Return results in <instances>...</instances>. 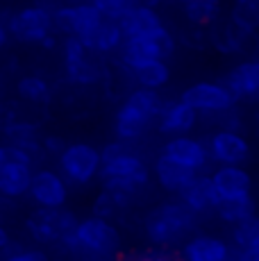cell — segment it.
<instances>
[{
  "instance_id": "obj_41",
  "label": "cell",
  "mask_w": 259,
  "mask_h": 261,
  "mask_svg": "<svg viewBox=\"0 0 259 261\" xmlns=\"http://www.w3.org/2000/svg\"><path fill=\"white\" fill-rule=\"evenodd\" d=\"M7 37H9V30L5 28L3 23H0V48H3L5 43H7Z\"/></svg>"
},
{
  "instance_id": "obj_2",
  "label": "cell",
  "mask_w": 259,
  "mask_h": 261,
  "mask_svg": "<svg viewBox=\"0 0 259 261\" xmlns=\"http://www.w3.org/2000/svg\"><path fill=\"white\" fill-rule=\"evenodd\" d=\"M80 220L66 209L57 207V209H48V207H39L34 214H30L25 218V229L37 243L43 245H53L59 243L64 237L75 232Z\"/></svg>"
},
{
  "instance_id": "obj_40",
  "label": "cell",
  "mask_w": 259,
  "mask_h": 261,
  "mask_svg": "<svg viewBox=\"0 0 259 261\" xmlns=\"http://www.w3.org/2000/svg\"><path fill=\"white\" fill-rule=\"evenodd\" d=\"M5 248H9V234L5 232V227L0 225V250H5Z\"/></svg>"
},
{
  "instance_id": "obj_33",
  "label": "cell",
  "mask_w": 259,
  "mask_h": 261,
  "mask_svg": "<svg viewBox=\"0 0 259 261\" xmlns=\"http://www.w3.org/2000/svg\"><path fill=\"white\" fill-rule=\"evenodd\" d=\"M12 162L32 164V154H30L25 148H21V145H16V143L0 145V166H5V164H12Z\"/></svg>"
},
{
  "instance_id": "obj_1",
  "label": "cell",
  "mask_w": 259,
  "mask_h": 261,
  "mask_svg": "<svg viewBox=\"0 0 259 261\" xmlns=\"http://www.w3.org/2000/svg\"><path fill=\"white\" fill-rule=\"evenodd\" d=\"M59 243L73 254H84L89 259H107L121 250V234L107 218L91 216L80 220L75 232L64 237Z\"/></svg>"
},
{
  "instance_id": "obj_35",
  "label": "cell",
  "mask_w": 259,
  "mask_h": 261,
  "mask_svg": "<svg viewBox=\"0 0 259 261\" xmlns=\"http://www.w3.org/2000/svg\"><path fill=\"white\" fill-rule=\"evenodd\" d=\"M127 141H123V139H118V141H112V143H107L105 148L100 150V157H102V164L105 162H109V159H116L118 154H123V152H127Z\"/></svg>"
},
{
  "instance_id": "obj_22",
  "label": "cell",
  "mask_w": 259,
  "mask_h": 261,
  "mask_svg": "<svg viewBox=\"0 0 259 261\" xmlns=\"http://www.w3.org/2000/svg\"><path fill=\"white\" fill-rule=\"evenodd\" d=\"M82 43L91 50V53H112V50L121 48L123 43H125V34H123L118 21L105 18L91 34L82 37Z\"/></svg>"
},
{
  "instance_id": "obj_3",
  "label": "cell",
  "mask_w": 259,
  "mask_h": 261,
  "mask_svg": "<svg viewBox=\"0 0 259 261\" xmlns=\"http://www.w3.org/2000/svg\"><path fill=\"white\" fill-rule=\"evenodd\" d=\"M175 50V39L171 37L166 28H159L150 34H141V37H130L123 43L121 50V62L132 71V68L141 66V64L150 62V59H166Z\"/></svg>"
},
{
  "instance_id": "obj_16",
  "label": "cell",
  "mask_w": 259,
  "mask_h": 261,
  "mask_svg": "<svg viewBox=\"0 0 259 261\" xmlns=\"http://www.w3.org/2000/svg\"><path fill=\"white\" fill-rule=\"evenodd\" d=\"M150 114H146L141 107L132 105L130 100L121 105V109L116 112V120H114V129H116V137L123 141H134L139 139L143 132L148 129V125L152 123Z\"/></svg>"
},
{
  "instance_id": "obj_29",
  "label": "cell",
  "mask_w": 259,
  "mask_h": 261,
  "mask_svg": "<svg viewBox=\"0 0 259 261\" xmlns=\"http://www.w3.org/2000/svg\"><path fill=\"white\" fill-rule=\"evenodd\" d=\"M230 18L241 28L255 32L259 28V0H234Z\"/></svg>"
},
{
  "instance_id": "obj_20",
  "label": "cell",
  "mask_w": 259,
  "mask_h": 261,
  "mask_svg": "<svg viewBox=\"0 0 259 261\" xmlns=\"http://www.w3.org/2000/svg\"><path fill=\"white\" fill-rule=\"evenodd\" d=\"M214 184H216L221 198H239V195H248L252 189V179L248 170L241 166H218L212 175Z\"/></svg>"
},
{
  "instance_id": "obj_17",
  "label": "cell",
  "mask_w": 259,
  "mask_h": 261,
  "mask_svg": "<svg viewBox=\"0 0 259 261\" xmlns=\"http://www.w3.org/2000/svg\"><path fill=\"white\" fill-rule=\"evenodd\" d=\"M155 175H157L159 184H162L166 191L182 193V191L198 177V170H193L180 162H175V159L162 154V157L155 162Z\"/></svg>"
},
{
  "instance_id": "obj_42",
  "label": "cell",
  "mask_w": 259,
  "mask_h": 261,
  "mask_svg": "<svg viewBox=\"0 0 259 261\" xmlns=\"http://www.w3.org/2000/svg\"><path fill=\"white\" fill-rule=\"evenodd\" d=\"M252 250H257V252H259V243H257V245H255V248H252Z\"/></svg>"
},
{
  "instance_id": "obj_6",
  "label": "cell",
  "mask_w": 259,
  "mask_h": 261,
  "mask_svg": "<svg viewBox=\"0 0 259 261\" xmlns=\"http://www.w3.org/2000/svg\"><path fill=\"white\" fill-rule=\"evenodd\" d=\"M64 66L71 82L75 84H96L100 80V66L89 57V48L75 34H68L64 41Z\"/></svg>"
},
{
  "instance_id": "obj_43",
  "label": "cell",
  "mask_w": 259,
  "mask_h": 261,
  "mask_svg": "<svg viewBox=\"0 0 259 261\" xmlns=\"http://www.w3.org/2000/svg\"><path fill=\"white\" fill-rule=\"evenodd\" d=\"M257 120H259V112H257Z\"/></svg>"
},
{
  "instance_id": "obj_34",
  "label": "cell",
  "mask_w": 259,
  "mask_h": 261,
  "mask_svg": "<svg viewBox=\"0 0 259 261\" xmlns=\"http://www.w3.org/2000/svg\"><path fill=\"white\" fill-rule=\"evenodd\" d=\"M212 116L218 118L221 129H234V132H239V129H241V116H239V112L234 107L225 109V112H216V114H212Z\"/></svg>"
},
{
  "instance_id": "obj_30",
  "label": "cell",
  "mask_w": 259,
  "mask_h": 261,
  "mask_svg": "<svg viewBox=\"0 0 259 261\" xmlns=\"http://www.w3.org/2000/svg\"><path fill=\"white\" fill-rule=\"evenodd\" d=\"M91 3L100 9L105 18H112V21H118L123 14L137 5L134 0H91Z\"/></svg>"
},
{
  "instance_id": "obj_4",
  "label": "cell",
  "mask_w": 259,
  "mask_h": 261,
  "mask_svg": "<svg viewBox=\"0 0 259 261\" xmlns=\"http://www.w3.org/2000/svg\"><path fill=\"white\" fill-rule=\"evenodd\" d=\"M59 168L73 184H89L102 168L100 150L89 143H71L59 154Z\"/></svg>"
},
{
  "instance_id": "obj_24",
  "label": "cell",
  "mask_w": 259,
  "mask_h": 261,
  "mask_svg": "<svg viewBox=\"0 0 259 261\" xmlns=\"http://www.w3.org/2000/svg\"><path fill=\"white\" fill-rule=\"evenodd\" d=\"M130 73L134 75V80H137L141 87H148V89L164 87V84L168 82V77H171V71H168V66H166L164 59H150V62L132 68Z\"/></svg>"
},
{
  "instance_id": "obj_10",
  "label": "cell",
  "mask_w": 259,
  "mask_h": 261,
  "mask_svg": "<svg viewBox=\"0 0 259 261\" xmlns=\"http://www.w3.org/2000/svg\"><path fill=\"white\" fill-rule=\"evenodd\" d=\"M100 177L102 179H123V182H132V184H137L139 189H143L148 184V179H150V173H148L146 164H143L137 154H132L127 150V152L118 154L116 159H109V162L102 164Z\"/></svg>"
},
{
  "instance_id": "obj_23",
  "label": "cell",
  "mask_w": 259,
  "mask_h": 261,
  "mask_svg": "<svg viewBox=\"0 0 259 261\" xmlns=\"http://www.w3.org/2000/svg\"><path fill=\"white\" fill-rule=\"evenodd\" d=\"M216 214L223 223L237 225V223H241V220L255 216V200H252L250 193L239 195V198H223L221 204L216 207Z\"/></svg>"
},
{
  "instance_id": "obj_37",
  "label": "cell",
  "mask_w": 259,
  "mask_h": 261,
  "mask_svg": "<svg viewBox=\"0 0 259 261\" xmlns=\"http://www.w3.org/2000/svg\"><path fill=\"white\" fill-rule=\"evenodd\" d=\"M66 148H68V145H66V141H64L62 137H55V134H50V137L43 139V150H46V152H50V154H55V157H59V154H62Z\"/></svg>"
},
{
  "instance_id": "obj_38",
  "label": "cell",
  "mask_w": 259,
  "mask_h": 261,
  "mask_svg": "<svg viewBox=\"0 0 259 261\" xmlns=\"http://www.w3.org/2000/svg\"><path fill=\"white\" fill-rule=\"evenodd\" d=\"M7 261H48L41 250H23V252H12Z\"/></svg>"
},
{
  "instance_id": "obj_8",
  "label": "cell",
  "mask_w": 259,
  "mask_h": 261,
  "mask_svg": "<svg viewBox=\"0 0 259 261\" xmlns=\"http://www.w3.org/2000/svg\"><path fill=\"white\" fill-rule=\"evenodd\" d=\"M209 154L214 162L221 166H241L250 159V145L248 141L234 129H218L212 139H209Z\"/></svg>"
},
{
  "instance_id": "obj_18",
  "label": "cell",
  "mask_w": 259,
  "mask_h": 261,
  "mask_svg": "<svg viewBox=\"0 0 259 261\" xmlns=\"http://www.w3.org/2000/svg\"><path fill=\"white\" fill-rule=\"evenodd\" d=\"M143 227H146L148 241H150L152 245H157V248H168V245L177 243V241L184 237L182 229L177 227L159 207H155L152 212H148L146 220H143Z\"/></svg>"
},
{
  "instance_id": "obj_27",
  "label": "cell",
  "mask_w": 259,
  "mask_h": 261,
  "mask_svg": "<svg viewBox=\"0 0 259 261\" xmlns=\"http://www.w3.org/2000/svg\"><path fill=\"white\" fill-rule=\"evenodd\" d=\"M16 91L28 102H48L50 100V87L46 84V80L37 77V75L21 77L16 84Z\"/></svg>"
},
{
  "instance_id": "obj_14",
  "label": "cell",
  "mask_w": 259,
  "mask_h": 261,
  "mask_svg": "<svg viewBox=\"0 0 259 261\" xmlns=\"http://www.w3.org/2000/svg\"><path fill=\"white\" fill-rule=\"evenodd\" d=\"M196 120H198V112L180 98L177 102L164 105L162 114H159V132L180 137V134H187L189 129H193Z\"/></svg>"
},
{
  "instance_id": "obj_11",
  "label": "cell",
  "mask_w": 259,
  "mask_h": 261,
  "mask_svg": "<svg viewBox=\"0 0 259 261\" xmlns=\"http://www.w3.org/2000/svg\"><path fill=\"white\" fill-rule=\"evenodd\" d=\"M164 154L193 170H202L209 164V159H212L209 148L205 143L196 141L191 137H182V134L180 137H173L171 141L164 145Z\"/></svg>"
},
{
  "instance_id": "obj_26",
  "label": "cell",
  "mask_w": 259,
  "mask_h": 261,
  "mask_svg": "<svg viewBox=\"0 0 259 261\" xmlns=\"http://www.w3.org/2000/svg\"><path fill=\"white\" fill-rule=\"evenodd\" d=\"M102 21H105L102 12L93 3L91 5H89V3L75 5V30H73V34L80 37V39L87 37V34H91Z\"/></svg>"
},
{
  "instance_id": "obj_39",
  "label": "cell",
  "mask_w": 259,
  "mask_h": 261,
  "mask_svg": "<svg viewBox=\"0 0 259 261\" xmlns=\"http://www.w3.org/2000/svg\"><path fill=\"white\" fill-rule=\"evenodd\" d=\"M237 261H259V252L257 250H239Z\"/></svg>"
},
{
  "instance_id": "obj_19",
  "label": "cell",
  "mask_w": 259,
  "mask_h": 261,
  "mask_svg": "<svg viewBox=\"0 0 259 261\" xmlns=\"http://www.w3.org/2000/svg\"><path fill=\"white\" fill-rule=\"evenodd\" d=\"M125 39L130 37H141V34H150L162 28V18L150 5H134L130 12H125L118 18Z\"/></svg>"
},
{
  "instance_id": "obj_25",
  "label": "cell",
  "mask_w": 259,
  "mask_h": 261,
  "mask_svg": "<svg viewBox=\"0 0 259 261\" xmlns=\"http://www.w3.org/2000/svg\"><path fill=\"white\" fill-rule=\"evenodd\" d=\"M184 7V16L193 25H209L218 18L221 0H180Z\"/></svg>"
},
{
  "instance_id": "obj_32",
  "label": "cell",
  "mask_w": 259,
  "mask_h": 261,
  "mask_svg": "<svg viewBox=\"0 0 259 261\" xmlns=\"http://www.w3.org/2000/svg\"><path fill=\"white\" fill-rule=\"evenodd\" d=\"M53 28L59 30V32H64L68 37V34H73V30H75V5L73 7H57L53 12Z\"/></svg>"
},
{
  "instance_id": "obj_13",
  "label": "cell",
  "mask_w": 259,
  "mask_h": 261,
  "mask_svg": "<svg viewBox=\"0 0 259 261\" xmlns=\"http://www.w3.org/2000/svg\"><path fill=\"white\" fill-rule=\"evenodd\" d=\"M223 84L230 89L237 100L259 98V59H248V62L234 66L223 77Z\"/></svg>"
},
{
  "instance_id": "obj_31",
  "label": "cell",
  "mask_w": 259,
  "mask_h": 261,
  "mask_svg": "<svg viewBox=\"0 0 259 261\" xmlns=\"http://www.w3.org/2000/svg\"><path fill=\"white\" fill-rule=\"evenodd\" d=\"M121 204H118V200L114 198L112 193H109L107 189L102 191L100 195L96 198V202H93V216H100V218H114L118 212H121Z\"/></svg>"
},
{
  "instance_id": "obj_15",
  "label": "cell",
  "mask_w": 259,
  "mask_h": 261,
  "mask_svg": "<svg viewBox=\"0 0 259 261\" xmlns=\"http://www.w3.org/2000/svg\"><path fill=\"white\" fill-rule=\"evenodd\" d=\"M230 245L216 237H193L182 245L184 261H230Z\"/></svg>"
},
{
  "instance_id": "obj_21",
  "label": "cell",
  "mask_w": 259,
  "mask_h": 261,
  "mask_svg": "<svg viewBox=\"0 0 259 261\" xmlns=\"http://www.w3.org/2000/svg\"><path fill=\"white\" fill-rule=\"evenodd\" d=\"M32 166L23 162H12L0 166V195H7V198H18L23 193H30L32 187Z\"/></svg>"
},
{
  "instance_id": "obj_36",
  "label": "cell",
  "mask_w": 259,
  "mask_h": 261,
  "mask_svg": "<svg viewBox=\"0 0 259 261\" xmlns=\"http://www.w3.org/2000/svg\"><path fill=\"white\" fill-rule=\"evenodd\" d=\"M123 261H173V257L166 250H150L146 254H132V257H127Z\"/></svg>"
},
{
  "instance_id": "obj_9",
  "label": "cell",
  "mask_w": 259,
  "mask_h": 261,
  "mask_svg": "<svg viewBox=\"0 0 259 261\" xmlns=\"http://www.w3.org/2000/svg\"><path fill=\"white\" fill-rule=\"evenodd\" d=\"M30 195L39 207H48V209H57L64 207L66 202V182H64L62 175H57L55 170H37L32 177V187H30Z\"/></svg>"
},
{
  "instance_id": "obj_5",
  "label": "cell",
  "mask_w": 259,
  "mask_h": 261,
  "mask_svg": "<svg viewBox=\"0 0 259 261\" xmlns=\"http://www.w3.org/2000/svg\"><path fill=\"white\" fill-rule=\"evenodd\" d=\"M53 28V12L41 5H32V7L21 9L9 18V32L25 43H41L43 39L50 37Z\"/></svg>"
},
{
  "instance_id": "obj_7",
  "label": "cell",
  "mask_w": 259,
  "mask_h": 261,
  "mask_svg": "<svg viewBox=\"0 0 259 261\" xmlns=\"http://www.w3.org/2000/svg\"><path fill=\"white\" fill-rule=\"evenodd\" d=\"M182 100L202 114L225 112L237 105V98L223 82H198L182 93Z\"/></svg>"
},
{
  "instance_id": "obj_12",
  "label": "cell",
  "mask_w": 259,
  "mask_h": 261,
  "mask_svg": "<svg viewBox=\"0 0 259 261\" xmlns=\"http://www.w3.org/2000/svg\"><path fill=\"white\" fill-rule=\"evenodd\" d=\"M182 202L189 204L196 214H205V212H216V207L221 204V193H218L216 184H214L212 175H198L191 184L180 193Z\"/></svg>"
},
{
  "instance_id": "obj_28",
  "label": "cell",
  "mask_w": 259,
  "mask_h": 261,
  "mask_svg": "<svg viewBox=\"0 0 259 261\" xmlns=\"http://www.w3.org/2000/svg\"><path fill=\"white\" fill-rule=\"evenodd\" d=\"M232 241L239 250H252L259 243V218L250 216V218L241 220L234 225L232 229Z\"/></svg>"
}]
</instances>
